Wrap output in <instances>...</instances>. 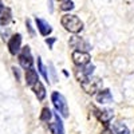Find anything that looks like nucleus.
Segmentation results:
<instances>
[{"instance_id": "nucleus-25", "label": "nucleus", "mask_w": 134, "mask_h": 134, "mask_svg": "<svg viewBox=\"0 0 134 134\" xmlns=\"http://www.w3.org/2000/svg\"><path fill=\"white\" fill-rule=\"evenodd\" d=\"M102 134H113V131L109 130V129H105V130L102 131Z\"/></svg>"}, {"instance_id": "nucleus-10", "label": "nucleus", "mask_w": 134, "mask_h": 134, "mask_svg": "<svg viewBox=\"0 0 134 134\" xmlns=\"http://www.w3.org/2000/svg\"><path fill=\"white\" fill-rule=\"evenodd\" d=\"M38 81H39V78H38V74H36L35 70L34 69L26 70V82H27L28 86H34Z\"/></svg>"}, {"instance_id": "nucleus-1", "label": "nucleus", "mask_w": 134, "mask_h": 134, "mask_svg": "<svg viewBox=\"0 0 134 134\" xmlns=\"http://www.w3.org/2000/svg\"><path fill=\"white\" fill-rule=\"evenodd\" d=\"M60 23H62V26L67 31H70L71 34H78V32H81L83 30L82 20L78 18V16H75V15H70V14L63 15Z\"/></svg>"}, {"instance_id": "nucleus-2", "label": "nucleus", "mask_w": 134, "mask_h": 134, "mask_svg": "<svg viewBox=\"0 0 134 134\" xmlns=\"http://www.w3.org/2000/svg\"><path fill=\"white\" fill-rule=\"evenodd\" d=\"M51 100H52L55 109H57V111H59V113L62 114V117H64V118L69 117V107H67V102H66L64 97L60 93H58V91L52 93Z\"/></svg>"}, {"instance_id": "nucleus-17", "label": "nucleus", "mask_w": 134, "mask_h": 134, "mask_svg": "<svg viewBox=\"0 0 134 134\" xmlns=\"http://www.w3.org/2000/svg\"><path fill=\"white\" fill-rule=\"evenodd\" d=\"M72 8H74L72 0H62V3H60V9L62 11H70Z\"/></svg>"}, {"instance_id": "nucleus-19", "label": "nucleus", "mask_w": 134, "mask_h": 134, "mask_svg": "<svg viewBox=\"0 0 134 134\" xmlns=\"http://www.w3.org/2000/svg\"><path fill=\"white\" fill-rule=\"evenodd\" d=\"M82 71H83V74L88 78V76H90V75L93 74V71H94V66L88 63V64H86V66H83V67H82Z\"/></svg>"}, {"instance_id": "nucleus-5", "label": "nucleus", "mask_w": 134, "mask_h": 134, "mask_svg": "<svg viewBox=\"0 0 134 134\" xmlns=\"http://www.w3.org/2000/svg\"><path fill=\"white\" fill-rule=\"evenodd\" d=\"M19 63L26 70L32 69V57H31V52H30V47L28 46L23 47V51H21V54L19 55Z\"/></svg>"}, {"instance_id": "nucleus-22", "label": "nucleus", "mask_w": 134, "mask_h": 134, "mask_svg": "<svg viewBox=\"0 0 134 134\" xmlns=\"http://www.w3.org/2000/svg\"><path fill=\"white\" fill-rule=\"evenodd\" d=\"M12 70H14V74H15V76H16V81H19V78H20L19 69H16V67H12Z\"/></svg>"}, {"instance_id": "nucleus-16", "label": "nucleus", "mask_w": 134, "mask_h": 134, "mask_svg": "<svg viewBox=\"0 0 134 134\" xmlns=\"http://www.w3.org/2000/svg\"><path fill=\"white\" fill-rule=\"evenodd\" d=\"M51 110L48 109V107H44L43 110H42V114H40V121H43V122H48L50 121V118H51Z\"/></svg>"}, {"instance_id": "nucleus-23", "label": "nucleus", "mask_w": 134, "mask_h": 134, "mask_svg": "<svg viewBox=\"0 0 134 134\" xmlns=\"http://www.w3.org/2000/svg\"><path fill=\"white\" fill-rule=\"evenodd\" d=\"M54 42H55V38H51V39H47V40H46V43L48 44V46H50V47H51V46H52V44H54Z\"/></svg>"}, {"instance_id": "nucleus-18", "label": "nucleus", "mask_w": 134, "mask_h": 134, "mask_svg": "<svg viewBox=\"0 0 134 134\" xmlns=\"http://www.w3.org/2000/svg\"><path fill=\"white\" fill-rule=\"evenodd\" d=\"M38 69H39V72L43 75V78L48 82V75H47V71H46V67L43 66V63H42V59H40V58H38Z\"/></svg>"}, {"instance_id": "nucleus-4", "label": "nucleus", "mask_w": 134, "mask_h": 134, "mask_svg": "<svg viewBox=\"0 0 134 134\" xmlns=\"http://www.w3.org/2000/svg\"><path fill=\"white\" fill-rule=\"evenodd\" d=\"M69 43H70V46H71L72 48H76V51L87 52V51L91 50V46H90V44H88L85 39L79 38V36H72V38H70Z\"/></svg>"}, {"instance_id": "nucleus-11", "label": "nucleus", "mask_w": 134, "mask_h": 134, "mask_svg": "<svg viewBox=\"0 0 134 134\" xmlns=\"http://www.w3.org/2000/svg\"><path fill=\"white\" fill-rule=\"evenodd\" d=\"M97 100L99 103H109L113 100V95H111L110 90H102L97 95Z\"/></svg>"}, {"instance_id": "nucleus-20", "label": "nucleus", "mask_w": 134, "mask_h": 134, "mask_svg": "<svg viewBox=\"0 0 134 134\" xmlns=\"http://www.w3.org/2000/svg\"><path fill=\"white\" fill-rule=\"evenodd\" d=\"M50 70H51V74H52V79L57 81V72H55V69H54V64L50 63Z\"/></svg>"}, {"instance_id": "nucleus-24", "label": "nucleus", "mask_w": 134, "mask_h": 134, "mask_svg": "<svg viewBox=\"0 0 134 134\" xmlns=\"http://www.w3.org/2000/svg\"><path fill=\"white\" fill-rule=\"evenodd\" d=\"M48 11H50V12H52V11H54V7H52V0H48Z\"/></svg>"}, {"instance_id": "nucleus-7", "label": "nucleus", "mask_w": 134, "mask_h": 134, "mask_svg": "<svg viewBox=\"0 0 134 134\" xmlns=\"http://www.w3.org/2000/svg\"><path fill=\"white\" fill-rule=\"evenodd\" d=\"M20 44H21V35L20 34H16L8 42V50L12 55H16L20 50Z\"/></svg>"}, {"instance_id": "nucleus-21", "label": "nucleus", "mask_w": 134, "mask_h": 134, "mask_svg": "<svg viewBox=\"0 0 134 134\" xmlns=\"http://www.w3.org/2000/svg\"><path fill=\"white\" fill-rule=\"evenodd\" d=\"M27 27H28V31H30V34L34 36L35 35V32H34V30H32V26H31V21L30 20H27Z\"/></svg>"}, {"instance_id": "nucleus-9", "label": "nucleus", "mask_w": 134, "mask_h": 134, "mask_svg": "<svg viewBox=\"0 0 134 134\" xmlns=\"http://www.w3.org/2000/svg\"><path fill=\"white\" fill-rule=\"evenodd\" d=\"M32 90H34V93H35V95L38 97L39 100L44 99V97H46V88H44V86L42 85L40 81H38L35 85L32 86Z\"/></svg>"}, {"instance_id": "nucleus-13", "label": "nucleus", "mask_w": 134, "mask_h": 134, "mask_svg": "<svg viewBox=\"0 0 134 134\" xmlns=\"http://www.w3.org/2000/svg\"><path fill=\"white\" fill-rule=\"evenodd\" d=\"M98 117L103 124H107V122H110V119L113 118V110L106 109V110H102V111H98Z\"/></svg>"}, {"instance_id": "nucleus-15", "label": "nucleus", "mask_w": 134, "mask_h": 134, "mask_svg": "<svg viewBox=\"0 0 134 134\" xmlns=\"http://www.w3.org/2000/svg\"><path fill=\"white\" fill-rule=\"evenodd\" d=\"M55 117V126H57V130H58V134H64V129H63V122L62 119L59 118V114L55 113L54 114Z\"/></svg>"}, {"instance_id": "nucleus-6", "label": "nucleus", "mask_w": 134, "mask_h": 134, "mask_svg": "<svg viewBox=\"0 0 134 134\" xmlns=\"http://www.w3.org/2000/svg\"><path fill=\"white\" fill-rule=\"evenodd\" d=\"M72 62L78 66V67H83L86 64H88L90 62V55L87 52H83V51H74L72 52Z\"/></svg>"}, {"instance_id": "nucleus-12", "label": "nucleus", "mask_w": 134, "mask_h": 134, "mask_svg": "<svg viewBox=\"0 0 134 134\" xmlns=\"http://www.w3.org/2000/svg\"><path fill=\"white\" fill-rule=\"evenodd\" d=\"M11 19H12V14H11V9L9 8H4V11L0 14V24L2 26H7Z\"/></svg>"}, {"instance_id": "nucleus-26", "label": "nucleus", "mask_w": 134, "mask_h": 134, "mask_svg": "<svg viewBox=\"0 0 134 134\" xmlns=\"http://www.w3.org/2000/svg\"><path fill=\"white\" fill-rule=\"evenodd\" d=\"M3 11H4V5H3V3H2V2H0V14H2Z\"/></svg>"}, {"instance_id": "nucleus-14", "label": "nucleus", "mask_w": 134, "mask_h": 134, "mask_svg": "<svg viewBox=\"0 0 134 134\" xmlns=\"http://www.w3.org/2000/svg\"><path fill=\"white\" fill-rule=\"evenodd\" d=\"M113 130H114L115 134H129V133H130L129 129H127V126L124 125V124H121V122H117V124H114Z\"/></svg>"}, {"instance_id": "nucleus-3", "label": "nucleus", "mask_w": 134, "mask_h": 134, "mask_svg": "<svg viewBox=\"0 0 134 134\" xmlns=\"http://www.w3.org/2000/svg\"><path fill=\"white\" fill-rule=\"evenodd\" d=\"M100 87H102V81H100L99 78L88 76L85 82H82V88L90 95H94L97 91H99Z\"/></svg>"}, {"instance_id": "nucleus-8", "label": "nucleus", "mask_w": 134, "mask_h": 134, "mask_svg": "<svg viewBox=\"0 0 134 134\" xmlns=\"http://www.w3.org/2000/svg\"><path fill=\"white\" fill-rule=\"evenodd\" d=\"M36 26H38L39 32L42 34L43 36H47V35H50L51 31H52L51 26L47 23L46 20H43V19H38V18H36Z\"/></svg>"}]
</instances>
